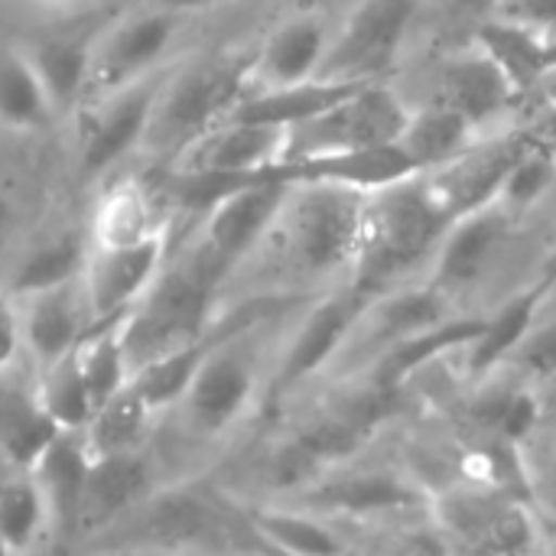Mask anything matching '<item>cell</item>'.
<instances>
[{"label": "cell", "mask_w": 556, "mask_h": 556, "mask_svg": "<svg viewBox=\"0 0 556 556\" xmlns=\"http://www.w3.org/2000/svg\"><path fill=\"white\" fill-rule=\"evenodd\" d=\"M450 222L453 215L433 195L424 173L371 189L358 254L345 283L365 300L410 283L417 270H430Z\"/></svg>", "instance_id": "1"}, {"label": "cell", "mask_w": 556, "mask_h": 556, "mask_svg": "<svg viewBox=\"0 0 556 556\" xmlns=\"http://www.w3.org/2000/svg\"><path fill=\"white\" fill-rule=\"evenodd\" d=\"M368 192L371 189L329 179H300L290 186L270 235H280L283 257L300 277L349 280L362 241Z\"/></svg>", "instance_id": "2"}, {"label": "cell", "mask_w": 556, "mask_h": 556, "mask_svg": "<svg viewBox=\"0 0 556 556\" xmlns=\"http://www.w3.org/2000/svg\"><path fill=\"white\" fill-rule=\"evenodd\" d=\"M222 283L225 277L195 248H189L179 261H173L169 254L150 293L121 316L124 345L134 371L143 362L199 339L208 329L212 300Z\"/></svg>", "instance_id": "3"}, {"label": "cell", "mask_w": 556, "mask_h": 556, "mask_svg": "<svg viewBox=\"0 0 556 556\" xmlns=\"http://www.w3.org/2000/svg\"><path fill=\"white\" fill-rule=\"evenodd\" d=\"M261 313L248 309L225 323L222 336L208 349L205 362L199 365L189 391L176 404L173 414L182 417L186 430L195 440H222L231 433L261 394V365L251 342Z\"/></svg>", "instance_id": "4"}, {"label": "cell", "mask_w": 556, "mask_h": 556, "mask_svg": "<svg viewBox=\"0 0 556 556\" xmlns=\"http://www.w3.org/2000/svg\"><path fill=\"white\" fill-rule=\"evenodd\" d=\"M244 94L248 59L215 55L182 65L173 62L160 88L143 150H156L160 156L169 160L199 134L215 127Z\"/></svg>", "instance_id": "5"}, {"label": "cell", "mask_w": 556, "mask_h": 556, "mask_svg": "<svg viewBox=\"0 0 556 556\" xmlns=\"http://www.w3.org/2000/svg\"><path fill=\"white\" fill-rule=\"evenodd\" d=\"M166 68L88 98L78 111L75 130V176L85 186H101L117 176L121 163L143 150Z\"/></svg>", "instance_id": "6"}, {"label": "cell", "mask_w": 556, "mask_h": 556, "mask_svg": "<svg viewBox=\"0 0 556 556\" xmlns=\"http://www.w3.org/2000/svg\"><path fill=\"white\" fill-rule=\"evenodd\" d=\"M410 117V104L384 85L371 78L345 94L329 111L296 124L287 130V160H316V156H339L355 150H375L397 143L404 124Z\"/></svg>", "instance_id": "7"}, {"label": "cell", "mask_w": 556, "mask_h": 556, "mask_svg": "<svg viewBox=\"0 0 556 556\" xmlns=\"http://www.w3.org/2000/svg\"><path fill=\"white\" fill-rule=\"evenodd\" d=\"M182 23H186L182 13L140 0V7L121 13L117 20L91 33L85 101L166 68L169 65L166 59L176 49Z\"/></svg>", "instance_id": "8"}, {"label": "cell", "mask_w": 556, "mask_h": 556, "mask_svg": "<svg viewBox=\"0 0 556 556\" xmlns=\"http://www.w3.org/2000/svg\"><path fill=\"white\" fill-rule=\"evenodd\" d=\"M290 179L270 166L264 176L231 189L218 202H212L199 215V235H195V251L222 274L228 277L238 264H244L261 244H267L283 202L290 195Z\"/></svg>", "instance_id": "9"}, {"label": "cell", "mask_w": 556, "mask_h": 556, "mask_svg": "<svg viewBox=\"0 0 556 556\" xmlns=\"http://www.w3.org/2000/svg\"><path fill=\"white\" fill-rule=\"evenodd\" d=\"M430 508L440 531L469 551L525 554L538 547L534 515L498 485H456L437 495Z\"/></svg>", "instance_id": "10"}, {"label": "cell", "mask_w": 556, "mask_h": 556, "mask_svg": "<svg viewBox=\"0 0 556 556\" xmlns=\"http://www.w3.org/2000/svg\"><path fill=\"white\" fill-rule=\"evenodd\" d=\"M417 0H358L332 36L323 75L326 78H381L410 33Z\"/></svg>", "instance_id": "11"}, {"label": "cell", "mask_w": 556, "mask_h": 556, "mask_svg": "<svg viewBox=\"0 0 556 556\" xmlns=\"http://www.w3.org/2000/svg\"><path fill=\"white\" fill-rule=\"evenodd\" d=\"M365 306H368V300L358 296L349 283H342V290L313 303L280 352V362L274 368V381H270L274 394H290V391L303 388L309 378L332 368L342 358Z\"/></svg>", "instance_id": "12"}, {"label": "cell", "mask_w": 556, "mask_h": 556, "mask_svg": "<svg viewBox=\"0 0 556 556\" xmlns=\"http://www.w3.org/2000/svg\"><path fill=\"white\" fill-rule=\"evenodd\" d=\"M169 261V228L134 244L91 248L81 270V287L94 323L117 319L134 309Z\"/></svg>", "instance_id": "13"}, {"label": "cell", "mask_w": 556, "mask_h": 556, "mask_svg": "<svg viewBox=\"0 0 556 556\" xmlns=\"http://www.w3.org/2000/svg\"><path fill=\"white\" fill-rule=\"evenodd\" d=\"M518 218L521 215H515L498 195L456 215L430 261V283L450 296L479 283V277L508 244Z\"/></svg>", "instance_id": "14"}, {"label": "cell", "mask_w": 556, "mask_h": 556, "mask_svg": "<svg viewBox=\"0 0 556 556\" xmlns=\"http://www.w3.org/2000/svg\"><path fill=\"white\" fill-rule=\"evenodd\" d=\"M287 127L235 121L225 117L179 153L166 160V169L182 173H225V176H261L270 166L283 163Z\"/></svg>", "instance_id": "15"}, {"label": "cell", "mask_w": 556, "mask_h": 556, "mask_svg": "<svg viewBox=\"0 0 556 556\" xmlns=\"http://www.w3.org/2000/svg\"><path fill=\"white\" fill-rule=\"evenodd\" d=\"M332 29L319 13H293L280 20L248 59V91L287 88L323 75Z\"/></svg>", "instance_id": "16"}, {"label": "cell", "mask_w": 556, "mask_h": 556, "mask_svg": "<svg viewBox=\"0 0 556 556\" xmlns=\"http://www.w3.org/2000/svg\"><path fill=\"white\" fill-rule=\"evenodd\" d=\"M16 296V293H13ZM23 323V352L29 368H42L72 352L94 326L81 277L16 296Z\"/></svg>", "instance_id": "17"}, {"label": "cell", "mask_w": 556, "mask_h": 556, "mask_svg": "<svg viewBox=\"0 0 556 556\" xmlns=\"http://www.w3.org/2000/svg\"><path fill=\"white\" fill-rule=\"evenodd\" d=\"M528 147V130L515 134V130H495L489 137H482L476 147H469L463 156H456L453 163L424 173L433 195L443 202V208L456 218L489 199L498 195L511 163L518 160V153Z\"/></svg>", "instance_id": "18"}, {"label": "cell", "mask_w": 556, "mask_h": 556, "mask_svg": "<svg viewBox=\"0 0 556 556\" xmlns=\"http://www.w3.org/2000/svg\"><path fill=\"white\" fill-rule=\"evenodd\" d=\"M153 479L156 476L147 450L91 459L75 538H98L127 521L156 492Z\"/></svg>", "instance_id": "19"}, {"label": "cell", "mask_w": 556, "mask_h": 556, "mask_svg": "<svg viewBox=\"0 0 556 556\" xmlns=\"http://www.w3.org/2000/svg\"><path fill=\"white\" fill-rule=\"evenodd\" d=\"M453 111L476 121L482 130L495 134V124L505 121L515 104L521 101L518 85L508 72L479 46L472 42L463 52H453L440 68V98Z\"/></svg>", "instance_id": "20"}, {"label": "cell", "mask_w": 556, "mask_h": 556, "mask_svg": "<svg viewBox=\"0 0 556 556\" xmlns=\"http://www.w3.org/2000/svg\"><path fill=\"white\" fill-rule=\"evenodd\" d=\"M166 228H169V218L163 212V195L140 176H124V173L98 186V195L85 225L91 248L134 244Z\"/></svg>", "instance_id": "21"}, {"label": "cell", "mask_w": 556, "mask_h": 556, "mask_svg": "<svg viewBox=\"0 0 556 556\" xmlns=\"http://www.w3.org/2000/svg\"><path fill=\"white\" fill-rule=\"evenodd\" d=\"M33 482L42 492V502L52 518V538L75 541L78 534V511L85 482L91 472V453L78 430H55L36 459L26 466Z\"/></svg>", "instance_id": "22"}, {"label": "cell", "mask_w": 556, "mask_h": 556, "mask_svg": "<svg viewBox=\"0 0 556 556\" xmlns=\"http://www.w3.org/2000/svg\"><path fill=\"white\" fill-rule=\"evenodd\" d=\"M556 290V277H544L525 290H518L511 300H505L492 316L482 319V332L472 339V345L463 352L466 355V371L469 378H485L498 365L511 362L528 336L538 329L544 306Z\"/></svg>", "instance_id": "23"}, {"label": "cell", "mask_w": 556, "mask_h": 556, "mask_svg": "<svg viewBox=\"0 0 556 556\" xmlns=\"http://www.w3.org/2000/svg\"><path fill=\"white\" fill-rule=\"evenodd\" d=\"M482 332V319L476 316H446L427 329H417L404 339H397L394 345H388L381 355H375L368 362V388L391 394L397 391L410 375H417L420 368L440 362L450 352H466L472 345V339Z\"/></svg>", "instance_id": "24"}, {"label": "cell", "mask_w": 556, "mask_h": 556, "mask_svg": "<svg viewBox=\"0 0 556 556\" xmlns=\"http://www.w3.org/2000/svg\"><path fill=\"white\" fill-rule=\"evenodd\" d=\"M476 42L508 72L521 94L541 88L544 78L556 68L554 33L502 13H489L479 20Z\"/></svg>", "instance_id": "25"}, {"label": "cell", "mask_w": 556, "mask_h": 556, "mask_svg": "<svg viewBox=\"0 0 556 556\" xmlns=\"http://www.w3.org/2000/svg\"><path fill=\"white\" fill-rule=\"evenodd\" d=\"M489 130H482L466 114L453 111L450 104L437 101L427 108H410V117L397 137V147L410 160L417 173H433L456 156H463L469 147H476Z\"/></svg>", "instance_id": "26"}, {"label": "cell", "mask_w": 556, "mask_h": 556, "mask_svg": "<svg viewBox=\"0 0 556 556\" xmlns=\"http://www.w3.org/2000/svg\"><path fill=\"white\" fill-rule=\"evenodd\" d=\"M365 81H371V78H326V75H319L313 81H300V85H287V88L248 91L225 117L257 121V124H274V127L290 130V127L329 111L332 104H339L345 94H352Z\"/></svg>", "instance_id": "27"}, {"label": "cell", "mask_w": 556, "mask_h": 556, "mask_svg": "<svg viewBox=\"0 0 556 556\" xmlns=\"http://www.w3.org/2000/svg\"><path fill=\"white\" fill-rule=\"evenodd\" d=\"M424 495L394 472H349V476H319L309 482L303 508L313 511H342V515H378L420 502Z\"/></svg>", "instance_id": "28"}, {"label": "cell", "mask_w": 556, "mask_h": 556, "mask_svg": "<svg viewBox=\"0 0 556 556\" xmlns=\"http://www.w3.org/2000/svg\"><path fill=\"white\" fill-rule=\"evenodd\" d=\"M59 108L23 46L0 42V130L42 134L59 121Z\"/></svg>", "instance_id": "29"}, {"label": "cell", "mask_w": 556, "mask_h": 556, "mask_svg": "<svg viewBox=\"0 0 556 556\" xmlns=\"http://www.w3.org/2000/svg\"><path fill=\"white\" fill-rule=\"evenodd\" d=\"M85 257H88V231L59 228V231H49V235L29 241L26 248H20L0 280L16 296L29 293V290L68 283V280L81 277Z\"/></svg>", "instance_id": "30"}, {"label": "cell", "mask_w": 556, "mask_h": 556, "mask_svg": "<svg viewBox=\"0 0 556 556\" xmlns=\"http://www.w3.org/2000/svg\"><path fill=\"white\" fill-rule=\"evenodd\" d=\"M225 323L222 326H208L199 339L192 342H182L150 362H143L134 378H130V388L143 397V404L156 414V417H166L176 410V404L182 401V394L189 391L199 365L205 362L208 349L215 345V339L222 336Z\"/></svg>", "instance_id": "31"}, {"label": "cell", "mask_w": 556, "mask_h": 556, "mask_svg": "<svg viewBox=\"0 0 556 556\" xmlns=\"http://www.w3.org/2000/svg\"><path fill=\"white\" fill-rule=\"evenodd\" d=\"M248 528L270 551L296 556L342 554L349 544L319 518V511L303 505H264L248 511Z\"/></svg>", "instance_id": "32"}, {"label": "cell", "mask_w": 556, "mask_h": 556, "mask_svg": "<svg viewBox=\"0 0 556 556\" xmlns=\"http://www.w3.org/2000/svg\"><path fill=\"white\" fill-rule=\"evenodd\" d=\"M156 420L160 417L127 384L121 394H114L111 401L94 407L91 420L81 430V440H85L91 459L121 456V453H140V450H147Z\"/></svg>", "instance_id": "33"}, {"label": "cell", "mask_w": 556, "mask_h": 556, "mask_svg": "<svg viewBox=\"0 0 556 556\" xmlns=\"http://www.w3.org/2000/svg\"><path fill=\"white\" fill-rule=\"evenodd\" d=\"M75 358H78V368L85 375L94 407L121 394L134 378V365L124 345V319L117 316V319L94 323L85 332V339L75 345Z\"/></svg>", "instance_id": "34"}, {"label": "cell", "mask_w": 556, "mask_h": 556, "mask_svg": "<svg viewBox=\"0 0 556 556\" xmlns=\"http://www.w3.org/2000/svg\"><path fill=\"white\" fill-rule=\"evenodd\" d=\"M52 538V518L26 469L0 482V554H29Z\"/></svg>", "instance_id": "35"}, {"label": "cell", "mask_w": 556, "mask_h": 556, "mask_svg": "<svg viewBox=\"0 0 556 556\" xmlns=\"http://www.w3.org/2000/svg\"><path fill=\"white\" fill-rule=\"evenodd\" d=\"M26 55L33 59L39 78L46 81L59 114H75L78 104L85 101V85H88V49L91 36L72 39V36H49L39 42L23 46Z\"/></svg>", "instance_id": "36"}, {"label": "cell", "mask_w": 556, "mask_h": 556, "mask_svg": "<svg viewBox=\"0 0 556 556\" xmlns=\"http://www.w3.org/2000/svg\"><path fill=\"white\" fill-rule=\"evenodd\" d=\"M33 391L42 407V414L52 420L55 430H85V424L94 414L91 391L85 384V375L78 368L75 349L65 352L62 358L42 365L33 371Z\"/></svg>", "instance_id": "37"}, {"label": "cell", "mask_w": 556, "mask_h": 556, "mask_svg": "<svg viewBox=\"0 0 556 556\" xmlns=\"http://www.w3.org/2000/svg\"><path fill=\"white\" fill-rule=\"evenodd\" d=\"M3 378L7 375H0V456L13 469H26L55 433V427L42 414L33 384L23 391L7 384Z\"/></svg>", "instance_id": "38"}, {"label": "cell", "mask_w": 556, "mask_h": 556, "mask_svg": "<svg viewBox=\"0 0 556 556\" xmlns=\"http://www.w3.org/2000/svg\"><path fill=\"white\" fill-rule=\"evenodd\" d=\"M556 182V153H551L547 147L534 143L528 137V147L518 153V160L511 163L502 189H498V199L515 212V215H525L528 208H534Z\"/></svg>", "instance_id": "39"}, {"label": "cell", "mask_w": 556, "mask_h": 556, "mask_svg": "<svg viewBox=\"0 0 556 556\" xmlns=\"http://www.w3.org/2000/svg\"><path fill=\"white\" fill-rule=\"evenodd\" d=\"M482 420L502 443L518 446L521 440L534 433L541 420V401L531 384H521V388L515 384L482 404Z\"/></svg>", "instance_id": "40"}, {"label": "cell", "mask_w": 556, "mask_h": 556, "mask_svg": "<svg viewBox=\"0 0 556 556\" xmlns=\"http://www.w3.org/2000/svg\"><path fill=\"white\" fill-rule=\"evenodd\" d=\"M23 358H26V352H23L20 303L0 280V375H10Z\"/></svg>", "instance_id": "41"}, {"label": "cell", "mask_w": 556, "mask_h": 556, "mask_svg": "<svg viewBox=\"0 0 556 556\" xmlns=\"http://www.w3.org/2000/svg\"><path fill=\"white\" fill-rule=\"evenodd\" d=\"M528 365L534 375H554L556 371V319L554 323H538V329L528 336L521 352L511 358Z\"/></svg>", "instance_id": "42"}, {"label": "cell", "mask_w": 556, "mask_h": 556, "mask_svg": "<svg viewBox=\"0 0 556 556\" xmlns=\"http://www.w3.org/2000/svg\"><path fill=\"white\" fill-rule=\"evenodd\" d=\"M495 13L556 33V0H498Z\"/></svg>", "instance_id": "43"}, {"label": "cell", "mask_w": 556, "mask_h": 556, "mask_svg": "<svg viewBox=\"0 0 556 556\" xmlns=\"http://www.w3.org/2000/svg\"><path fill=\"white\" fill-rule=\"evenodd\" d=\"M13 235H16V202L0 189V257L10 251Z\"/></svg>", "instance_id": "44"}, {"label": "cell", "mask_w": 556, "mask_h": 556, "mask_svg": "<svg viewBox=\"0 0 556 556\" xmlns=\"http://www.w3.org/2000/svg\"><path fill=\"white\" fill-rule=\"evenodd\" d=\"M528 137L541 147H547L551 153H556V104H551L547 114H541L531 127H528Z\"/></svg>", "instance_id": "45"}, {"label": "cell", "mask_w": 556, "mask_h": 556, "mask_svg": "<svg viewBox=\"0 0 556 556\" xmlns=\"http://www.w3.org/2000/svg\"><path fill=\"white\" fill-rule=\"evenodd\" d=\"M143 3H153V7H163V10L192 16V13H202V10H215V7H222L228 0H143Z\"/></svg>", "instance_id": "46"}, {"label": "cell", "mask_w": 556, "mask_h": 556, "mask_svg": "<svg viewBox=\"0 0 556 556\" xmlns=\"http://www.w3.org/2000/svg\"><path fill=\"white\" fill-rule=\"evenodd\" d=\"M453 3H459V7H466V10H472L479 16H489V13L498 10V0H453Z\"/></svg>", "instance_id": "47"}, {"label": "cell", "mask_w": 556, "mask_h": 556, "mask_svg": "<svg viewBox=\"0 0 556 556\" xmlns=\"http://www.w3.org/2000/svg\"><path fill=\"white\" fill-rule=\"evenodd\" d=\"M20 3H39V7H65V3H75V0H20Z\"/></svg>", "instance_id": "48"}]
</instances>
